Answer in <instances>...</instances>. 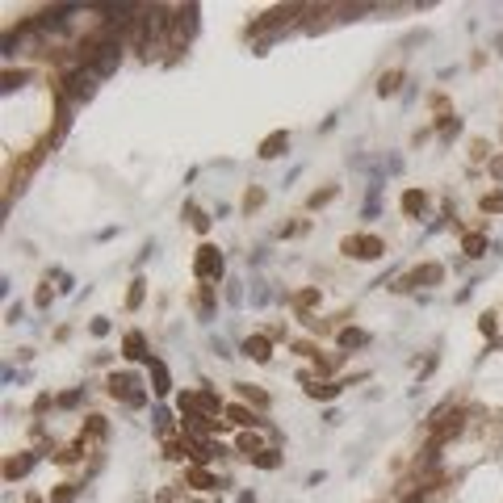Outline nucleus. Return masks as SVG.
Returning <instances> with one entry per match:
<instances>
[{
  "mask_svg": "<svg viewBox=\"0 0 503 503\" xmlns=\"http://www.w3.org/2000/svg\"><path fill=\"white\" fill-rule=\"evenodd\" d=\"M344 252H348L353 260H378V256L386 252V243H382L378 235H348V239H344Z\"/></svg>",
  "mask_w": 503,
  "mask_h": 503,
  "instance_id": "f257e3e1",
  "label": "nucleus"
},
{
  "mask_svg": "<svg viewBox=\"0 0 503 503\" xmlns=\"http://www.w3.org/2000/svg\"><path fill=\"white\" fill-rule=\"evenodd\" d=\"M97 80H101V76H97L92 67H80V71H71V76H67V97H71V101H84V97H92Z\"/></svg>",
  "mask_w": 503,
  "mask_h": 503,
  "instance_id": "f03ea898",
  "label": "nucleus"
},
{
  "mask_svg": "<svg viewBox=\"0 0 503 503\" xmlns=\"http://www.w3.org/2000/svg\"><path fill=\"white\" fill-rule=\"evenodd\" d=\"M118 59H122V46H118V42H105V46H97V55H92L88 67H92L97 76H109V71L118 67Z\"/></svg>",
  "mask_w": 503,
  "mask_h": 503,
  "instance_id": "7ed1b4c3",
  "label": "nucleus"
},
{
  "mask_svg": "<svg viewBox=\"0 0 503 503\" xmlns=\"http://www.w3.org/2000/svg\"><path fill=\"white\" fill-rule=\"evenodd\" d=\"M445 277V269L441 264H420L411 277H403V285H395V290H411V285H437Z\"/></svg>",
  "mask_w": 503,
  "mask_h": 503,
  "instance_id": "20e7f679",
  "label": "nucleus"
},
{
  "mask_svg": "<svg viewBox=\"0 0 503 503\" xmlns=\"http://www.w3.org/2000/svg\"><path fill=\"white\" fill-rule=\"evenodd\" d=\"M197 269H201V277H222V252L214 243H206L197 252Z\"/></svg>",
  "mask_w": 503,
  "mask_h": 503,
  "instance_id": "39448f33",
  "label": "nucleus"
},
{
  "mask_svg": "<svg viewBox=\"0 0 503 503\" xmlns=\"http://www.w3.org/2000/svg\"><path fill=\"white\" fill-rule=\"evenodd\" d=\"M243 353H248L252 361H269V353H273V344H269L264 336H252V340H243Z\"/></svg>",
  "mask_w": 503,
  "mask_h": 503,
  "instance_id": "423d86ee",
  "label": "nucleus"
},
{
  "mask_svg": "<svg viewBox=\"0 0 503 503\" xmlns=\"http://www.w3.org/2000/svg\"><path fill=\"white\" fill-rule=\"evenodd\" d=\"M147 365H151V382H155V395L164 399V395L172 390V378H168V369H164L160 361H147Z\"/></svg>",
  "mask_w": 503,
  "mask_h": 503,
  "instance_id": "0eeeda50",
  "label": "nucleus"
},
{
  "mask_svg": "<svg viewBox=\"0 0 503 503\" xmlns=\"http://www.w3.org/2000/svg\"><path fill=\"white\" fill-rule=\"evenodd\" d=\"M285 143H290L285 134H273V139H264V143H260V155H264V160H277V155L285 151Z\"/></svg>",
  "mask_w": 503,
  "mask_h": 503,
  "instance_id": "6e6552de",
  "label": "nucleus"
},
{
  "mask_svg": "<svg viewBox=\"0 0 503 503\" xmlns=\"http://www.w3.org/2000/svg\"><path fill=\"white\" fill-rule=\"evenodd\" d=\"M365 344V332L361 327H344L340 332V348H361Z\"/></svg>",
  "mask_w": 503,
  "mask_h": 503,
  "instance_id": "1a4fd4ad",
  "label": "nucleus"
},
{
  "mask_svg": "<svg viewBox=\"0 0 503 503\" xmlns=\"http://www.w3.org/2000/svg\"><path fill=\"white\" fill-rule=\"evenodd\" d=\"M227 420L239 424V428H252V424H256V416H252L248 407H227Z\"/></svg>",
  "mask_w": 503,
  "mask_h": 503,
  "instance_id": "9d476101",
  "label": "nucleus"
},
{
  "mask_svg": "<svg viewBox=\"0 0 503 503\" xmlns=\"http://www.w3.org/2000/svg\"><path fill=\"white\" fill-rule=\"evenodd\" d=\"M458 428H462V416H458V411H449V416H445V424L437 428V441H449Z\"/></svg>",
  "mask_w": 503,
  "mask_h": 503,
  "instance_id": "9b49d317",
  "label": "nucleus"
},
{
  "mask_svg": "<svg viewBox=\"0 0 503 503\" xmlns=\"http://www.w3.org/2000/svg\"><path fill=\"white\" fill-rule=\"evenodd\" d=\"M109 386H113V395H118V399H134V390H130V378H126V374H113V378H109Z\"/></svg>",
  "mask_w": 503,
  "mask_h": 503,
  "instance_id": "f8f14e48",
  "label": "nucleus"
},
{
  "mask_svg": "<svg viewBox=\"0 0 503 503\" xmlns=\"http://www.w3.org/2000/svg\"><path fill=\"white\" fill-rule=\"evenodd\" d=\"M122 348H126V357H130V361H143V357H147V353H143V336H126V344H122Z\"/></svg>",
  "mask_w": 503,
  "mask_h": 503,
  "instance_id": "ddd939ff",
  "label": "nucleus"
},
{
  "mask_svg": "<svg viewBox=\"0 0 503 503\" xmlns=\"http://www.w3.org/2000/svg\"><path fill=\"white\" fill-rule=\"evenodd\" d=\"M189 487H201V491H210V487H218V483H214V474H206V470H193V474H189Z\"/></svg>",
  "mask_w": 503,
  "mask_h": 503,
  "instance_id": "4468645a",
  "label": "nucleus"
},
{
  "mask_svg": "<svg viewBox=\"0 0 503 503\" xmlns=\"http://www.w3.org/2000/svg\"><path fill=\"white\" fill-rule=\"evenodd\" d=\"M399 84H403V76H399V71H386V76H382V84H378V92L386 97V92H395Z\"/></svg>",
  "mask_w": 503,
  "mask_h": 503,
  "instance_id": "2eb2a0df",
  "label": "nucleus"
},
{
  "mask_svg": "<svg viewBox=\"0 0 503 503\" xmlns=\"http://www.w3.org/2000/svg\"><path fill=\"white\" fill-rule=\"evenodd\" d=\"M483 248H487L483 235H466V256H483Z\"/></svg>",
  "mask_w": 503,
  "mask_h": 503,
  "instance_id": "dca6fc26",
  "label": "nucleus"
},
{
  "mask_svg": "<svg viewBox=\"0 0 503 503\" xmlns=\"http://www.w3.org/2000/svg\"><path fill=\"white\" fill-rule=\"evenodd\" d=\"M483 210H487V214H495V210H500V214H503V193H487V197H483Z\"/></svg>",
  "mask_w": 503,
  "mask_h": 503,
  "instance_id": "f3484780",
  "label": "nucleus"
},
{
  "mask_svg": "<svg viewBox=\"0 0 503 503\" xmlns=\"http://www.w3.org/2000/svg\"><path fill=\"white\" fill-rule=\"evenodd\" d=\"M403 206H407V214H420V210H424V193H407Z\"/></svg>",
  "mask_w": 503,
  "mask_h": 503,
  "instance_id": "a211bd4d",
  "label": "nucleus"
},
{
  "mask_svg": "<svg viewBox=\"0 0 503 503\" xmlns=\"http://www.w3.org/2000/svg\"><path fill=\"white\" fill-rule=\"evenodd\" d=\"M336 390H340V386H327V382H315V386H311V395H315V399H332Z\"/></svg>",
  "mask_w": 503,
  "mask_h": 503,
  "instance_id": "6ab92c4d",
  "label": "nucleus"
},
{
  "mask_svg": "<svg viewBox=\"0 0 503 503\" xmlns=\"http://www.w3.org/2000/svg\"><path fill=\"white\" fill-rule=\"evenodd\" d=\"M185 453H189V449H185L180 441H168V445H164V458H172V462H176V458H185Z\"/></svg>",
  "mask_w": 503,
  "mask_h": 503,
  "instance_id": "aec40b11",
  "label": "nucleus"
},
{
  "mask_svg": "<svg viewBox=\"0 0 503 503\" xmlns=\"http://www.w3.org/2000/svg\"><path fill=\"white\" fill-rule=\"evenodd\" d=\"M189 222H193V227H197V231H206V227H210V218H206V214H201V210H189Z\"/></svg>",
  "mask_w": 503,
  "mask_h": 503,
  "instance_id": "412c9836",
  "label": "nucleus"
},
{
  "mask_svg": "<svg viewBox=\"0 0 503 503\" xmlns=\"http://www.w3.org/2000/svg\"><path fill=\"white\" fill-rule=\"evenodd\" d=\"M126 302H130V306H139V302H143V281H134V285H130V294H126Z\"/></svg>",
  "mask_w": 503,
  "mask_h": 503,
  "instance_id": "4be33fe9",
  "label": "nucleus"
},
{
  "mask_svg": "<svg viewBox=\"0 0 503 503\" xmlns=\"http://www.w3.org/2000/svg\"><path fill=\"white\" fill-rule=\"evenodd\" d=\"M71 495H76V491H71V487H59V491H55V495H50V503H71Z\"/></svg>",
  "mask_w": 503,
  "mask_h": 503,
  "instance_id": "5701e85b",
  "label": "nucleus"
},
{
  "mask_svg": "<svg viewBox=\"0 0 503 503\" xmlns=\"http://www.w3.org/2000/svg\"><path fill=\"white\" fill-rule=\"evenodd\" d=\"M25 80V71H4V88H17Z\"/></svg>",
  "mask_w": 503,
  "mask_h": 503,
  "instance_id": "b1692460",
  "label": "nucleus"
},
{
  "mask_svg": "<svg viewBox=\"0 0 503 503\" xmlns=\"http://www.w3.org/2000/svg\"><path fill=\"white\" fill-rule=\"evenodd\" d=\"M277 462H281V458H277V453H269V449H264V453H256V466H277Z\"/></svg>",
  "mask_w": 503,
  "mask_h": 503,
  "instance_id": "393cba45",
  "label": "nucleus"
},
{
  "mask_svg": "<svg viewBox=\"0 0 503 503\" xmlns=\"http://www.w3.org/2000/svg\"><path fill=\"white\" fill-rule=\"evenodd\" d=\"M21 470H25V458H17V462H8V466H4V474H8V479H17Z\"/></svg>",
  "mask_w": 503,
  "mask_h": 503,
  "instance_id": "a878e982",
  "label": "nucleus"
},
{
  "mask_svg": "<svg viewBox=\"0 0 503 503\" xmlns=\"http://www.w3.org/2000/svg\"><path fill=\"white\" fill-rule=\"evenodd\" d=\"M298 302H302V306H315V302H319V294H315V290H302V294H298Z\"/></svg>",
  "mask_w": 503,
  "mask_h": 503,
  "instance_id": "bb28decb",
  "label": "nucleus"
},
{
  "mask_svg": "<svg viewBox=\"0 0 503 503\" xmlns=\"http://www.w3.org/2000/svg\"><path fill=\"white\" fill-rule=\"evenodd\" d=\"M239 449H260V437H252V432H248V437H239Z\"/></svg>",
  "mask_w": 503,
  "mask_h": 503,
  "instance_id": "cd10ccee",
  "label": "nucleus"
},
{
  "mask_svg": "<svg viewBox=\"0 0 503 503\" xmlns=\"http://www.w3.org/2000/svg\"><path fill=\"white\" fill-rule=\"evenodd\" d=\"M332 193H336V189H319V193H315V197H311V206H323V201H327V197H332Z\"/></svg>",
  "mask_w": 503,
  "mask_h": 503,
  "instance_id": "c85d7f7f",
  "label": "nucleus"
}]
</instances>
